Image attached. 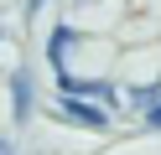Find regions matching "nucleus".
Instances as JSON below:
<instances>
[{"instance_id":"f257e3e1","label":"nucleus","mask_w":161,"mask_h":155,"mask_svg":"<svg viewBox=\"0 0 161 155\" xmlns=\"http://www.w3.org/2000/svg\"><path fill=\"white\" fill-rule=\"evenodd\" d=\"M57 88H63V98H94V103L109 98V83H83V78H73L68 67H57Z\"/></svg>"},{"instance_id":"f03ea898","label":"nucleus","mask_w":161,"mask_h":155,"mask_svg":"<svg viewBox=\"0 0 161 155\" xmlns=\"http://www.w3.org/2000/svg\"><path fill=\"white\" fill-rule=\"evenodd\" d=\"M57 114H63V119H73V124H88V129H104V114L88 109L83 98H63V103H57Z\"/></svg>"},{"instance_id":"7ed1b4c3","label":"nucleus","mask_w":161,"mask_h":155,"mask_svg":"<svg viewBox=\"0 0 161 155\" xmlns=\"http://www.w3.org/2000/svg\"><path fill=\"white\" fill-rule=\"evenodd\" d=\"M73 41H78V31H73V26H57V31H52V41H47V57H52V67H63V52L73 47Z\"/></svg>"},{"instance_id":"20e7f679","label":"nucleus","mask_w":161,"mask_h":155,"mask_svg":"<svg viewBox=\"0 0 161 155\" xmlns=\"http://www.w3.org/2000/svg\"><path fill=\"white\" fill-rule=\"evenodd\" d=\"M11 93H16V119H26V109H31V78L11 72Z\"/></svg>"},{"instance_id":"39448f33","label":"nucleus","mask_w":161,"mask_h":155,"mask_svg":"<svg viewBox=\"0 0 161 155\" xmlns=\"http://www.w3.org/2000/svg\"><path fill=\"white\" fill-rule=\"evenodd\" d=\"M140 103H146V119H151V129H161V88L140 93Z\"/></svg>"},{"instance_id":"423d86ee","label":"nucleus","mask_w":161,"mask_h":155,"mask_svg":"<svg viewBox=\"0 0 161 155\" xmlns=\"http://www.w3.org/2000/svg\"><path fill=\"white\" fill-rule=\"evenodd\" d=\"M0 155H11V145H5V140H0Z\"/></svg>"},{"instance_id":"0eeeda50","label":"nucleus","mask_w":161,"mask_h":155,"mask_svg":"<svg viewBox=\"0 0 161 155\" xmlns=\"http://www.w3.org/2000/svg\"><path fill=\"white\" fill-rule=\"evenodd\" d=\"M36 5H42V0H31V5H26V10H36Z\"/></svg>"}]
</instances>
